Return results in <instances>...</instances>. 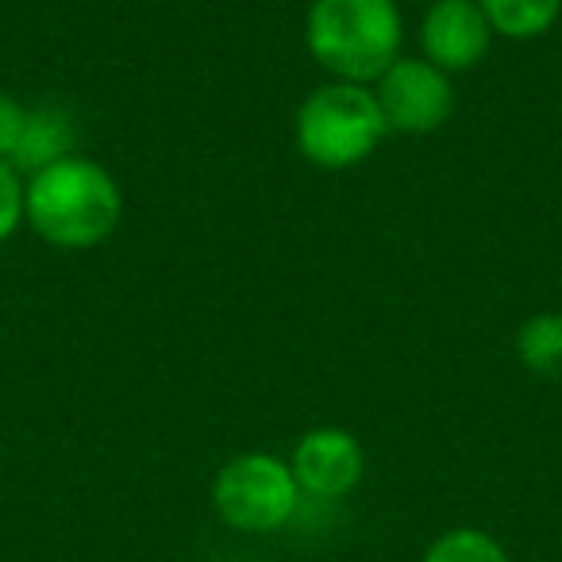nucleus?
<instances>
[{"label":"nucleus","mask_w":562,"mask_h":562,"mask_svg":"<svg viewBox=\"0 0 562 562\" xmlns=\"http://www.w3.org/2000/svg\"><path fill=\"white\" fill-rule=\"evenodd\" d=\"M24 193V224L58 250H93L120 227L124 189L109 166L70 155L32 173Z\"/></svg>","instance_id":"1"},{"label":"nucleus","mask_w":562,"mask_h":562,"mask_svg":"<svg viewBox=\"0 0 562 562\" xmlns=\"http://www.w3.org/2000/svg\"><path fill=\"white\" fill-rule=\"evenodd\" d=\"M305 43L336 81L374 86L401 58V43H405L401 4L397 0H313Z\"/></svg>","instance_id":"2"},{"label":"nucleus","mask_w":562,"mask_h":562,"mask_svg":"<svg viewBox=\"0 0 562 562\" xmlns=\"http://www.w3.org/2000/svg\"><path fill=\"white\" fill-rule=\"evenodd\" d=\"M293 135H297V150L305 162L321 170H351L382 147L390 127L378 109L374 89L328 81L301 101Z\"/></svg>","instance_id":"3"},{"label":"nucleus","mask_w":562,"mask_h":562,"mask_svg":"<svg viewBox=\"0 0 562 562\" xmlns=\"http://www.w3.org/2000/svg\"><path fill=\"white\" fill-rule=\"evenodd\" d=\"M301 485L293 477L290 462L270 451H243L227 459L212 477V508L220 520L235 531L266 536L278 531L297 516Z\"/></svg>","instance_id":"4"},{"label":"nucleus","mask_w":562,"mask_h":562,"mask_svg":"<svg viewBox=\"0 0 562 562\" xmlns=\"http://www.w3.org/2000/svg\"><path fill=\"white\" fill-rule=\"evenodd\" d=\"M370 89H374V97H378L385 127L397 135H431V132H439L454 112L451 74L431 66L428 58L401 55Z\"/></svg>","instance_id":"5"},{"label":"nucleus","mask_w":562,"mask_h":562,"mask_svg":"<svg viewBox=\"0 0 562 562\" xmlns=\"http://www.w3.org/2000/svg\"><path fill=\"white\" fill-rule=\"evenodd\" d=\"M493 27L477 0H431L420 20V58L443 74L474 70L493 47Z\"/></svg>","instance_id":"6"},{"label":"nucleus","mask_w":562,"mask_h":562,"mask_svg":"<svg viewBox=\"0 0 562 562\" xmlns=\"http://www.w3.org/2000/svg\"><path fill=\"white\" fill-rule=\"evenodd\" d=\"M290 470L297 477L301 493L316 501L347 497L362 482L367 451L347 428H313L293 447Z\"/></svg>","instance_id":"7"},{"label":"nucleus","mask_w":562,"mask_h":562,"mask_svg":"<svg viewBox=\"0 0 562 562\" xmlns=\"http://www.w3.org/2000/svg\"><path fill=\"white\" fill-rule=\"evenodd\" d=\"M74 147H78V124H74L70 109H63V104H32L20 147L12 155V166L24 178H32V173L78 155Z\"/></svg>","instance_id":"8"},{"label":"nucleus","mask_w":562,"mask_h":562,"mask_svg":"<svg viewBox=\"0 0 562 562\" xmlns=\"http://www.w3.org/2000/svg\"><path fill=\"white\" fill-rule=\"evenodd\" d=\"M493 35L528 43L547 35L562 16V0H477Z\"/></svg>","instance_id":"9"},{"label":"nucleus","mask_w":562,"mask_h":562,"mask_svg":"<svg viewBox=\"0 0 562 562\" xmlns=\"http://www.w3.org/2000/svg\"><path fill=\"white\" fill-rule=\"evenodd\" d=\"M516 359L539 378H562V313H536L516 331Z\"/></svg>","instance_id":"10"},{"label":"nucleus","mask_w":562,"mask_h":562,"mask_svg":"<svg viewBox=\"0 0 562 562\" xmlns=\"http://www.w3.org/2000/svg\"><path fill=\"white\" fill-rule=\"evenodd\" d=\"M420 562H508V551L482 528H451L424 551Z\"/></svg>","instance_id":"11"},{"label":"nucleus","mask_w":562,"mask_h":562,"mask_svg":"<svg viewBox=\"0 0 562 562\" xmlns=\"http://www.w3.org/2000/svg\"><path fill=\"white\" fill-rule=\"evenodd\" d=\"M24 173L0 158V243H9L20 232V224H24Z\"/></svg>","instance_id":"12"},{"label":"nucleus","mask_w":562,"mask_h":562,"mask_svg":"<svg viewBox=\"0 0 562 562\" xmlns=\"http://www.w3.org/2000/svg\"><path fill=\"white\" fill-rule=\"evenodd\" d=\"M27 109H32V104H24L20 97L0 89V158H4V162H12V155H16L20 135H24V124H27Z\"/></svg>","instance_id":"13"},{"label":"nucleus","mask_w":562,"mask_h":562,"mask_svg":"<svg viewBox=\"0 0 562 562\" xmlns=\"http://www.w3.org/2000/svg\"><path fill=\"white\" fill-rule=\"evenodd\" d=\"M424 4H431V0H424Z\"/></svg>","instance_id":"14"}]
</instances>
